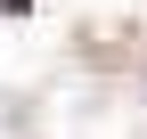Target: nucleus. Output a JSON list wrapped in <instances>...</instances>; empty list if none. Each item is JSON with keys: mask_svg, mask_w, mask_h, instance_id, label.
<instances>
[{"mask_svg": "<svg viewBox=\"0 0 147 139\" xmlns=\"http://www.w3.org/2000/svg\"><path fill=\"white\" fill-rule=\"evenodd\" d=\"M0 8H25V0H0Z\"/></svg>", "mask_w": 147, "mask_h": 139, "instance_id": "obj_1", "label": "nucleus"}]
</instances>
